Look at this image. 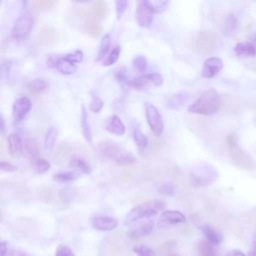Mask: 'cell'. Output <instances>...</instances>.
Segmentation results:
<instances>
[{"instance_id":"17","label":"cell","mask_w":256,"mask_h":256,"mask_svg":"<svg viewBox=\"0 0 256 256\" xmlns=\"http://www.w3.org/2000/svg\"><path fill=\"white\" fill-rule=\"evenodd\" d=\"M54 67L57 69L58 72H60L61 74H64V75H71V74L75 73L77 70L76 64L74 62H72L71 60H69L66 56L56 58Z\"/></svg>"},{"instance_id":"45","label":"cell","mask_w":256,"mask_h":256,"mask_svg":"<svg viewBox=\"0 0 256 256\" xmlns=\"http://www.w3.org/2000/svg\"><path fill=\"white\" fill-rule=\"evenodd\" d=\"M174 190H175L174 185L171 184V183H164L158 189L159 193L164 194V195H173L174 194Z\"/></svg>"},{"instance_id":"11","label":"cell","mask_w":256,"mask_h":256,"mask_svg":"<svg viewBox=\"0 0 256 256\" xmlns=\"http://www.w3.org/2000/svg\"><path fill=\"white\" fill-rule=\"evenodd\" d=\"M223 68V62L218 57H209L207 58L202 67L201 75L204 78H213L215 75H217Z\"/></svg>"},{"instance_id":"33","label":"cell","mask_w":256,"mask_h":256,"mask_svg":"<svg viewBox=\"0 0 256 256\" xmlns=\"http://www.w3.org/2000/svg\"><path fill=\"white\" fill-rule=\"evenodd\" d=\"M214 245H212L210 242H208L207 240L204 241H200L198 243V252L201 256H218L216 250L213 247Z\"/></svg>"},{"instance_id":"54","label":"cell","mask_w":256,"mask_h":256,"mask_svg":"<svg viewBox=\"0 0 256 256\" xmlns=\"http://www.w3.org/2000/svg\"><path fill=\"white\" fill-rule=\"evenodd\" d=\"M4 129H5V124H4V119L3 117H1V132L3 133L4 132Z\"/></svg>"},{"instance_id":"48","label":"cell","mask_w":256,"mask_h":256,"mask_svg":"<svg viewBox=\"0 0 256 256\" xmlns=\"http://www.w3.org/2000/svg\"><path fill=\"white\" fill-rule=\"evenodd\" d=\"M11 65H12V62L8 61V60H6L2 63V65H1V77H2V79L7 78L9 76Z\"/></svg>"},{"instance_id":"3","label":"cell","mask_w":256,"mask_h":256,"mask_svg":"<svg viewBox=\"0 0 256 256\" xmlns=\"http://www.w3.org/2000/svg\"><path fill=\"white\" fill-rule=\"evenodd\" d=\"M165 208V202L160 199L145 201L132 208L125 217V225L132 224L140 219L155 216Z\"/></svg>"},{"instance_id":"56","label":"cell","mask_w":256,"mask_h":256,"mask_svg":"<svg viewBox=\"0 0 256 256\" xmlns=\"http://www.w3.org/2000/svg\"><path fill=\"white\" fill-rule=\"evenodd\" d=\"M255 240H256V234H255Z\"/></svg>"},{"instance_id":"16","label":"cell","mask_w":256,"mask_h":256,"mask_svg":"<svg viewBox=\"0 0 256 256\" xmlns=\"http://www.w3.org/2000/svg\"><path fill=\"white\" fill-rule=\"evenodd\" d=\"M7 144H8V152L13 157H19L22 154L24 144L18 134L12 133L7 137Z\"/></svg>"},{"instance_id":"15","label":"cell","mask_w":256,"mask_h":256,"mask_svg":"<svg viewBox=\"0 0 256 256\" xmlns=\"http://www.w3.org/2000/svg\"><path fill=\"white\" fill-rule=\"evenodd\" d=\"M186 221L185 215L176 210H166L163 211L159 218L160 225H175L179 223H184Z\"/></svg>"},{"instance_id":"28","label":"cell","mask_w":256,"mask_h":256,"mask_svg":"<svg viewBox=\"0 0 256 256\" xmlns=\"http://www.w3.org/2000/svg\"><path fill=\"white\" fill-rule=\"evenodd\" d=\"M133 139L140 151H144L147 146H148V139L147 137L143 134L139 126H136L133 130Z\"/></svg>"},{"instance_id":"32","label":"cell","mask_w":256,"mask_h":256,"mask_svg":"<svg viewBox=\"0 0 256 256\" xmlns=\"http://www.w3.org/2000/svg\"><path fill=\"white\" fill-rule=\"evenodd\" d=\"M24 150L25 152L31 156V157H35L39 154L40 152V147H39V143L33 139V138H27L24 141Z\"/></svg>"},{"instance_id":"36","label":"cell","mask_w":256,"mask_h":256,"mask_svg":"<svg viewBox=\"0 0 256 256\" xmlns=\"http://www.w3.org/2000/svg\"><path fill=\"white\" fill-rule=\"evenodd\" d=\"M110 44H111V39L110 36L108 34L104 35V37L102 38L100 45H99V49H98V54H97V60H101L102 58H104V56L107 54L109 48H110Z\"/></svg>"},{"instance_id":"8","label":"cell","mask_w":256,"mask_h":256,"mask_svg":"<svg viewBox=\"0 0 256 256\" xmlns=\"http://www.w3.org/2000/svg\"><path fill=\"white\" fill-rule=\"evenodd\" d=\"M145 115L149 128L156 136H161L164 131V122L159 110L151 103L145 104Z\"/></svg>"},{"instance_id":"22","label":"cell","mask_w":256,"mask_h":256,"mask_svg":"<svg viewBox=\"0 0 256 256\" xmlns=\"http://www.w3.org/2000/svg\"><path fill=\"white\" fill-rule=\"evenodd\" d=\"M57 135H58V130L56 126H50L48 128V130L45 133V137H44V150L45 152L49 153L53 150L54 146H55V142L57 139Z\"/></svg>"},{"instance_id":"23","label":"cell","mask_w":256,"mask_h":256,"mask_svg":"<svg viewBox=\"0 0 256 256\" xmlns=\"http://www.w3.org/2000/svg\"><path fill=\"white\" fill-rule=\"evenodd\" d=\"M154 229V222L153 221H147L143 224H141L140 226H138L137 228H135L134 230H132L129 233V237L132 239H136L145 235L150 234Z\"/></svg>"},{"instance_id":"12","label":"cell","mask_w":256,"mask_h":256,"mask_svg":"<svg viewBox=\"0 0 256 256\" xmlns=\"http://www.w3.org/2000/svg\"><path fill=\"white\" fill-rule=\"evenodd\" d=\"M31 109V101L27 97H19L17 98L12 106V115L16 122L21 121L30 111Z\"/></svg>"},{"instance_id":"4","label":"cell","mask_w":256,"mask_h":256,"mask_svg":"<svg viewBox=\"0 0 256 256\" xmlns=\"http://www.w3.org/2000/svg\"><path fill=\"white\" fill-rule=\"evenodd\" d=\"M227 146L231 161L234 165L241 169H252L253 161L252 158L242 148L238 146L237 137L234 134H230L227 137Z\"/></svg>"},{"instance_id":"29","label":"cell","mask_w":256,"mask_h":256,"mask_svg":"<svg viewBox=\"0 0 256 256\" xmlns=\"http://www.w3.org/2000/svg\"><path fill=\"white\" fill-rule=\"evenodd\" d=\"M69 166L72 167V168H75V169H77L80 172L85 173V174H88V173L91 172L90 165L81 157H77V156L72 157L70 162H69Z\"/></svg>"},{"instance_id":"14","label":"cell","mask_w":256,"mask_h":256,"mask_svg":"<svg viewBox=\"0 0 256 256\" xmlns=\"http://www.w3.org/2000/svg\"><path fill=\"white\" fill-rule=\"evenodd\" d=\"M118 226V221L109 216L98 215L92 219V227L99 231H111Z\"/></svg>"},{"instance_id":"49","label":"cell","mask_w":256,"mask_h":256,"mask_svg":"<svg viewBox=\"0 0 256 256\" xmlns=\"http://www.w3.org/2000/svg\"><path fill=\"white\" fill-rule=\"evenodd\" d=\"M0 167H1V170L5 171V172H15V171H17V167L15 165H13L9 162H5V161H1Z\"/></svg>"},{"instance_id":"37","label":"cell","mask_w":256,"mask_h":256,"mask_svg":"<svg viewBox=\"0 0 256 256\" xmlns=\"http://www.w3.org/2000/svg\"><path fill=\"white\" fill-rule=\"evenodd\" d=\"M132 65H133V68L138 71V72H144L147 68V65H148V61L146 59L145 56L143 55H137L133 58L132 60Z\"/></svg>"},{"instance_id":"44","label":"cell","mask_w":256,"mask_h":256,"mask_svg":"<svg viewBox=\"0 0 256 256\" xmlns=\"http://www.w3.org/2000/svg\"><path fill=\"white\" fill-rule=\"evenodd\" d=\"M55 256H75V254L68 246L61 244L57 247Z\"/></svg>"},{"instance_id":"40","label":"cell","mask_w":256,"mask_h":256,"mask_svg":"<svg viewBox=\"0 0 256 256\" xmlns=\"http://www.w3.org/2000/svg\"><path fill=\"white\" fill-rule=\"evenodd\" d=\"M69 152H70V146L67 143H61L57 148L55 158H57L59 161H62L64 159H66Z\"/></svg>"},{"instance_id":"9","label":"cell","mask_w":256,"mask_h":256,"mask_svg":"<svg viewBox=\"0 0 256 256\" xmlns=\"http://www.w3.org/2000/svg\"><path fill=\"white\" fill-rule=\"evenodd\" d=\"M94 15L92 14V12H88L87 10H81L78 12V17L81 21V27L83 29V31L93 37L96 38L99 36L102 27L101 25L96 21L95 17H93Z\"/></svg>"},{"instance_id":"27","label":"cell","mask_w":256,"mask_h":256,"mask_svg":"<svg viewBox=\"0 0 256 256\" xmlns=\"http://www.w3.org/2000/svg\"><path fill=\"white\" fill-rule=\"evenodd\" d=\"M90 11L96 18L104 19L108 14V6L104 1H96L90 7Z\"/></svg>"},{"instance_id":"10","label":"cell","mask_w":256,"mask_h":256,"mask_svg":"<svg viewBox=\"0 0 256 256\" xmlns=\"http://www.w3.org/2000/svg\"><path fill=\"white\" fill-rule=\"evenodd\" d=\"M163 76L159 73H147L141 75L137 78L131 79L128 82V86H131L135 89H144L149 86H161L163 84Z\"/></svg>"},{"instance_id":"55","label":"cell","mask_w":256,"mask_h":256,"mask_svg":"<svg viewBox=\"0 0 256 256\" xmlns=\"http://www.w3.org/2000/svg\"><path fill=\"white\" fill-rule=\"evenodd\" d=\"M252 221L254 222V224L256 225V211H255V213L253 214V216H252Z\"/></svg>"},{"instance_id":"42","label":"cell","mask_w":256,"mask_h":256,"mask_svg":"<svg viewBox=\"0 0 256 256\" xmlns=\"http://www.w3.org/2000/svg\"><path fill=\"white\" fill-rule=\"evenodd\" d=\"M133 251L138 255V256H156L155 252L148 246L146 245H139L133 248Z\"/></svg>"},{"instance_id":"19","label":"cell","mask_w":256,"mask_h":256,"mask_svg":"<svg viewBox=\"0 0 256 256\" xmlns=\"http://www.w3.org/2000/svg\"><path fill=\"white\" fill-rule=\"evenodd\" d=\"M80 123H81V130L84 139L88 143H92V131L90 127V122H89V117L87 110L84 105L81 107V115H80Z\"/></svg>"},{"instance_id":"1","label":"cell","mask_w":256,"mask_h":256,"mask_svg":"<svg viewBox=\"0 0 256 256\" xmlns=\"http://www.w3.org/2000/svg\"><path fill=\"white\" fill-rule=\"evenodd\" d=\"M221 106V99L218 92L215 89H208L204 91L191 105L188 107V111L194 114L200 115H213Z\"/></svg>"},{"instance_id":"25","label":"cell","mask_w":256,"mask_h":256,"mask_svg":"<svg viewBox=\"0 0 256 256\" xmlns=\"http://www.w3.org/2000/svg\"><path fill=\"white\" fill-rule=\"evenodd\" d=\"M206 240L212 245H218L221 242V234L209 225H203L200 227Z\"/></svg>"},{"instance_id":"34","label":"cell","mask_w":256,"mask_h":256,"mask_svg":"<svg viewBox=\"0 0 256 256\" xmlns=\"http://www.w3.org/2000/svg\"><path fill=\"white\" fill-rule=\"evenodd\" d=\"M32 168L39 174L46 173L50 169V162L45 158H37L32 162Z\"/></svg>"},{"instance_id":"46","label":"cell","mask_w":256,"mask_h":256,"mask_svg":"<svg viewBox=\"0 0 256 256\" xmlns=\"http://www.w3.org/2000/svg\"><path fill=\"white\" fill-rule=\"evenodd\" d=\"M69 60H71L72 62H74L75 64L76 63H79L83 60V52L81 50H76L74 51L73 53H69L67 55H65Z\"/></svg>"},{"instance_id":"52","label":"cell","mask_w":256,"mask_h":256,"mask_svg":"<svg viewBox=\"0 0 256 256\" xmlns=\"http://www.w3.org/2000/svg\"><path fill=\"white\" fill-rule=\"evenodd\" d=\"M248 256H256V240H254L251 248L248 250Z\"/></svg>"},{"instance_id":"20","label":"cell","mask_w":256,"mask_h":256,"mask_svg":"<svg viewBox=\"0 0 256 256\" xmlns=\"http://www.w3.org/2000/svg\"><path fill=\"white\" fill-rule=\"evenodd\" d=\"M189 98V94L186 91H180L176 94L171 95L167 101H166V106L168 108L171 109H178L179 107H181L184 103H186L188 101Z\"/></svg>"},{"instance_id":"2","label":"cell","mask_w":256,"mask_h":256,"mask_svg":"<svg viewBox=\"0 0 256 256\" xmlns=\"http://www.w3.org/2000/svg\"><path fill=\"white\" fill-rule=\"evenodd\" d=\"M98 151L104 158L112 160L119 165H130L136 161V157L128 150L112 141H102L98 144Z\"/></svg>"},{"instance_id":"5","label":"cell","mask_w":256,"mask_h":256,"mask_svg":"<svg viewBox=\"0 0 256 256\" xmlns=\"http://www.w3.org/2000/svg\"><path fill=\"white\" fill-rule=\"evenodd\" d=\"M217 175V171L213 166L209 164H201L190 172V179L195 186H204L213 183L216 180Z\"/></svg>"},{"instance_id":"39","label":"cell","mask_w":256,"mask_h":256,"mask_svg":"<svg viewBox=\"0 0 256 256\" xmlns=\"http://www.w3.org/2000/svg\"><path fill=\"white\" fill-rule=\"evenodd\" d=\"M120 52H121V47L119 45L115 46L112 49V51L109 53L107 58L103 61V65L104 66H110V65L114 64L118 60V58L120 56Z\"/></svg>"},{"instance_id":"35","label":"cell","mask_w":256,"mask_h":256,"mask_svg":"<svg viewBox=\"0 0 256 256\" xmlns=\"http://www.w3.org/2000/svg\"><path fill=\"white\" fill-rule=\"evenodd\" d=\"M56 4L53 0H36L32 2V9L34 11H48Z\"/></svg>"},{"instance_id":"38","label":"cell","mask_w":256,"mask_h":256,"mask_svg":"<svg viewBox=\"0 0 256 256\" xmlns=\"http://www.w3.org/2000/svg\"><path fill=\"white\" fill-rule=\"evenodd\" d=\"M53 179L58 182L62 183H67V182H72L77 179V175L73 172H59L53 175Z\"/></svg>"},{"instance_id":"43","label":"cell","mask_w":256,"mask_h":256,"mask_svg":"<svg viewBox=\"0 0 256 256\" xmlns=\"http://www.w3.org/2000/svg\"><path fill=\"white\" fill-rule=\"evenodd\" d=\"M128 5V1L127 0H117L115 2V6H116V15H117V19L119 20L123 13L125 12L126 8Z\"/></svg>"},{"instance_id":"53","label":"cell","mask_w":256,"mask_h":256,"mask_svg":"<svg viewBox=\"0 0 256 256\" xmlns=\"http://www.w3.org/2000/svg\"><path fill=\"white\" fill-rule=\"evenodd\" d=\"M226 256H246L243 252H241L240 250H232L230 252H228V254Z\"/></svg>"},{"instance_id":"31","label":"cell","mask_w":256,"mask_h":256,"mask_svg":"<svg viewBox=\"0 0 256 256\" xmlns=\"http://www.w3.org/2000/svg\"><path fill=\"white\" fill-rule=\"evenodd\" d=\"M144 3L153 13H162L168 8V5H169V1H162V0H152V1L144 0Z\"/></svg>"},{"instance_id":"47","label":"cell","mask_w":256,"mask_h":256,"mask_svg":"<svg viewBox=\"0 0 256 256\" xmlns=\"http://www.w3.org/2000/svg\"><path fill=\"white\" fill-rule=\"evenodd\" d=\"M115 78L120 82V83H126L128 84L129 82V78H128V75L126 73V70L125 68H121L119 69L116 73H115Z\"/></svg>"},{"instance_id":"26","label":"cell","mask_w":256,"mask_h":256,"mask_svg":"<svg viewBox=\"0 0 256 256\" xmlns=\"http://www.w3.org/2000/svg\"><path fill=\"white\" fill-rule=\"evenodd\" d=\"M39 38L44 44H52L57 40V31L52 27H43L39 31Z\"/></svg>"},{"instance_id":"24","label":"cell","mask_w":256,"mask_h":256,"mask_svg":"<svg viewBox=\"0 0 256 256\" xmlns=\"http://www.w3.org/2000/svg\"><path fill=\"white\" fill-rule=\"evenodd\" d=\"M49 86V83L47 82L46 79L44 78H35L32 81H30L27 85L28 90L30 91V93L37 95L42 93L43 91H45Z\"/></svg>"},{"instance_id":"30","label":"cell","mask_w":256,"mask_h":256,"mask_svg":"<svg viewBox=\"0 0 256 256\" xmlns=\"http://www.w3.org/2000/svg\"><path fill=\"white\" fill-rule=\"evenodd\" d=\"M237 29V18L234 14L229 13L224 21V27H223V32L225 35L229 36L232 35L235 30Z\"/></svg>"},{"instance_id":"7","label":"cell","mask_w":256,"mask_h":256,"mask_svg":"<svg viewBox=\"0 0 256 256\" xmlns=\"http://www.w3.org/2000/svg\"><path fill=\"white\" fill-rule=\"evenodd\" d=\"M217 45V36L210 29L201 30L198 32L195 40V46L201 54L211 53Z\"/></svg>"},{"instance_id":"21","label":"cell","mask_w":256,"mask_h":256,"mask_svg":"<svg viewBox=\"0 0 256 256\" xmlns=\"http://www.w3.org/2000/svg\"><path fill=\"white\" fill-rule=\"evenodd\" d=\"M234 52L239 57H253L256 55V48L250 42H239L235 45Z\"/></svg>"},{"instance_id":"50","label":"cell","mask_w":256,"mask_h":256,"mask_svg":"<svg viewBox=\"0 0 256 256\" xmlns=\"http://www.w3.org/2000/svg\"><path fill=\"white\" fill-rule=\"evenodd\" d=\"M60 197L62 200H68L72 197V190L70 188L62 189L60 192Z\"/></svg>"},{"instance_id":"6","label":"cell","mask_w":256,"mask_h":256,"mask_svg":"<svg viewBox=\"0 0 256 256\" xmlns=\"http://www.w3.org/2000/svg\"><path fill=\"white\" fill-rule=\"evenodd\" d=\"M34 25V17L31 13H25L21 15L14 23L11 30V36L17 41L25 40L32 30Z\"/></svg>"},{"instance_id":"51","label":"cell","mask_w":256,"mask_h":256,"mask_svg":"<svg viewBox=\"0 0 256 256\" xmlns=\"http://www.w3.org/2000/svg\"><path fill=\"white\" fill-rule=\"evenodd\" d=\"M8 251H9V249H8V244L3 241V242L1 243V253H0V255H1V256H6V255H8Z\"/></svg>"},{"instance_id":"41","label":"cell","mask_w":256,"mask_h":256,"mask_svg":"<svg viewBox=\"0 0 256 256\" xmlns=\"http://www.w3.org/2000/svg\"><path fill=\"white\" fill-rule=\"evenodd\" d=\"M103 106H104L103 100L98 96H93L89 105V109L94 113H98L102 110Z\"/></svg>"},{"instance_id":"18","label":"cell","mask_w":256,"mask_h":256,"mask_svg":"<svg viewBox=\"0 0 256 256\" xmlns=\"http://www.w3.org/2000/svg\"><path fill=\"white\" fill-rule=\"evenodd\" d=\"M105 129L112 134L118 135V136H122L125 134L126 128L124 123L122 122V120L120 119V117H118L117 115H112L108 121L106 122L105 125Z\"/></svg>"},{"instance_id":"13","label":"cell","mask_w":256,"mask_h":256,"mask_svg":"<svg viewBox=\"0 0 256 256\" xmlns=\"http://www.w3.org/2000/svg\"><path fill=\"white\" fill-rule=\"evenodd\" d=\"M136 21L143 28H149L153 22V12L145 5L144 1H139L137 4Z\"/></svg>"}]
</instances>
